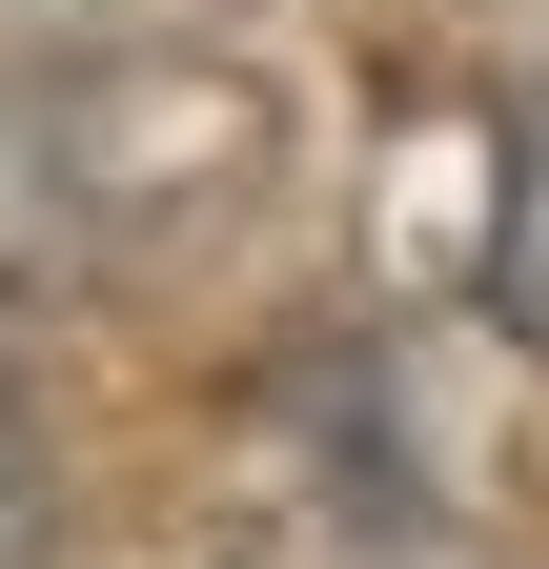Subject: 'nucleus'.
Returning a JSON list of instances; mask_svg holds the SVG:
<instances>
[{"label": "nucleus", "mask_w": 549, "mask_h": 569, "mask_svg": "<svg viewBox=\"0 0 549 569\" xmlns=\"http://www.w3.org/2000/svg\"><path fill=\"white\" fill-rule=\"evenodd\" d=\"M0 569H61V427L21 367H0Z\"/></svg>", "instance_id": "f257e3e1"}, {"label": "nucleus", "mask_w": 549, "mask_h": 569, "mask_svg": "<svg viewBox=\"0 0 549 569\" xmlns=\"http://www.w3.org/2000/svg\"><path fill=\"white\" fill-rule=\"evenodd\" d=\"M489 326H509V346H549V142H529L509 203H489Z\"/></svg>", "instance_id": "f03ea898"}]
</instances>
